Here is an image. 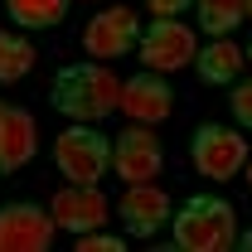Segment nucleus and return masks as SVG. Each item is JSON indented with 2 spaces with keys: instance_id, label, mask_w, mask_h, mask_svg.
Returning <instances> with one entry per match:
<instances>
[{
  "instance_id": "aec40b11",
  "label": "nucleus",
  "mask_w": 252,
  "mask_h": 252,
  "mask_svg": "<svg viewBox=\"0 0 252 252\" xmlns=\"http://www.w3.org/2000/svg\"><path fill=\"white\" fill-rule=\"evenodd\" d=\"M238 248H243V252H252V233H238Z\"/></svg>"
},
{
  "instance_id": "1a4fd4ad",
  "label": "nucleus",
  "mask_w": 252,
  "mask_h": 252,
  "mask_svg": "<svg viewBox=\"0 0 252 252\" xmlns=\"http://www.w3.org/2000/svg\"><path fill=\"white\" fill-rule=\"evenodd\" d=\"M160 165H165V151H160V141L146 131V126H126L122 136L112 141V170L122 175L126 185H141V180H156Z\"/></svg>"
},
{
  "instance_id": "412c9836",
  "label": "nucleus",
  "mask_w": 252,
  "mask_h": 252,
  "mask_svg": "<svg viewBox=\"0 0 252 252\" xmlns=\"http://www.w3.org/2000/svg\"><path fill=\"white\" fill-rule=\"evenodd\" d=\"M243 170H248V189H252V156H248V165H243Z\"/></svg>"
},
{
  "instance_id": "f3484780",
  "label": "nucleus",
  "mask_w": 252,
  "mask_h": 252,
  "mask_svg": "<svg viewBox=\"0 0 252 252\" xmlns=\"http://www.w3.org/2000/svg\"><path fill=\"white\" fill-rule=\"evenodd\" d=\"M122 248H126L122 238H112V233H102V228L78 233V252H122Z\"/></svg>"
},
{
  "instance_id": "9b49d317",
  "label": "nucleus",
  "mask_w": 252,
  "mask_h": 252,
  "mask_svg": "<svg viewBox=\"0 0 252 252\" xmlns=\"http://www.w3.org/2000/svg\"><path fill=\"white\" fill-rule=\"evenodd\" d=\"M49 214H54V223L68 228V233H93V228L107 223V194L97 185H68V189L54 194Z\"/></svg>"
},
{
  "instance_id": "2eb2a0df",
  "label": "nucleus",
  "mask_w": 252,
  "mask_h": 252,
  "mask_svg": "<svg viewBox=\"0 0 252 252\" xmlns=\"http://www.w3.org/2000/svg\"><path fill=\"white\" fill-rule=\"evenodd\" d=\"M5 5L20 30H54L68 15V0H5Z\"/></svg>"
},
{
  "instance_id": "dca6fc26",
  "label": "nucleus",
  "mask_w": 252,
  "mask_h": 252,
  "mask_svg": "<svg viewBox=\"0 0 252 252\" xmlns=\"http://www.w3.org/2000/svg\"><path fill=\"white\" fill-rule=\"evenodd\" d=\"M34 68V44L15 30H0V83H20Z\"/></svg>"
},
{
  "instance_id": "f8f14e48",
  "label": "nucleus",
  "mask_w": 252,
  "mask_h": 252,
  "mask_svg": "<svg viewBox=\"0 0 252 252\" xmlns=\"http://www.w3.org/2000/svg\"><path fill=\"white\" fill-rule=\"evenodd\" d=\"M34 146H39V136H34V117L25 112V107L0 102V175L25 170V165L34 160Z\"/></svg>"
},
{
  "instance_id": "0eeeda50",
  "label": "nucleus",
  "mask_w": 252,
  "mask_h": 252,
  "mask_svg": "<svg viewBox=\"0 0 252 252\" xmlns=\"http://www.w3.org/2000/svg\"><path fill=\"white\" fill-rule=\"evenodd\" d=\"M136 39H141L136 10H131V5H112V10H102V15L88 20L83 49H88V59H122V54L136 49Z\"/></svg>"
},
{
  "instance_id": "6ab92c4d",
  "label": "nucleus",
  "mask_w": 252,
  "mask_h": 252,
  "mask_svg": "<svg viewBox=\"0 0 252 252\" xmlns=\"http://www.w3.org/2000/svg\"><path fill=\"white\" fill-rule=\"evenodd\" d=\"M189 5H194V0H146V10H151L156 20H180Z\"/></svg>"
},
{
  "instance_id": "f257e3e1",
  "label": "nucleus",
  "mask_w": 252,
  "mask_h": 252,
  "mask_svg": "<svg viewBox=\"0 0 252 252\" xmlns=\"http://www.w3.org/2000/svg\"><path fill=\"white\" fill-rule=\"evenodd\" d=\"M117 97H122V83H117L112 68H102V59L97 63H68L49 83L54 112L73 117V122H93V126L117 112Z\"/></svg>"
},
{
  "instance_id": "5701e85b",
  "label": "nucleus",
  "mask_w": 252,
  "mask_h": 252,
  "mask_svg": "<svg viewBox=\"0 0 252 252\" xmlns=\"http://www.w3.org/2000/svg\"><path fill=\"white\" fill-rule=\"evenodd\" d=\"M248 20H252V0H248Z\"/></svg>"
},
{
  "instance_id": "9d476101",
  "label": "nucleus",
  "mask_w": 252,
  "mask_h": 252,
  "mask_svg": "<svg viewBox=\"0 0 252 252\" xmlns=\"http://www.w3.org/2000/svg\"><path fill=\"white\" fill-rule=\"evenodd\" d=\"M175 219V209H170V194L151 180H141V185H131L122 194V223H126V238H156L165 223Z\"/></svg>"
},
{
  "instance_id": "7ed1b4c3",
  "label": "nucleus",
  "mask_w": 252,
  "mask_h": 252,
  "mask_svg": "<svg viewBox=\"0 0 252 252\" xmlns=\"http://www.w3.org/2000/svg\"><path fill=\"white\" fill-rule=\"evenodd\" d=\"M54 165L63 170L68 185H97L107 170H112V141L97 131L93 122H78L59 131L54 141Z\"/></svg>"
},
{
  "instance_id": "4468645a",
  "label": "nucleus",
  "mask_w": 252,
  "mask_h": 252,
  "mask_svg": "<svg viewBox=\"0 0 252 252\" xmlns=\"http://www.w3.org/2000/svg\"><path fill=\"white\" fill-rule=\"evenodd\" d=\"M194 10H199V30L209 39H223V34H233L243 25L248 0H194Z\"/></svg>"
},
{
  "instance_id": "ddd939ff",
  "label": "nucleus",
  "mask_w": 252,
  "mask_h": 252,
  "mask_svg": "<svg viewBox=\"0 0 252 252\" xmlns=\"http://www.w3.org/2000/svg\"><path fill=\"white\" fill-rule=\"evenodd\" d=\"M194 73H199L209 88H228V83H238V73H243V49L228 44V34H223V39L204 44V49L194 54Z\"/></svg>"
},
{
  "instance_id": "20e7f679",
  "label": "nucleus",
  "mask_w": 252,
  "mask_h": 252,
  "mask_svg": "<svg viewBox=\"0 0 252 252\" xmlns=\"http://www.w3.org/2000/svg\"><path fill=\"white\" fill-rule=\"evenodd\" d=\"M189 160H194V170L204 175V180H233V175H243V165H248V141H243V131H233V126H219V122H204L194 131V141H189Z\"/></svg>"
},
{
  "instance_id": "423d86ee",
  "label": "nucleus",
  "mask_w": 252,
  "mask_h": 252,
  "mask_svg": "<svg viewBox=\"0 0 252 252\" xmlns=\"http://www.w3.org/2000/svg\"><path fill=\"white\" fill-rule=\"evenodd\" d=\"M59 223L39 204H0V252H49Z\"/></svg>"
},
{
  "instance_id": "39448f33",
  "label": "nucleus",
  "mask_w": 252,
  "mask_h": 252,
  "mask_svg": "<svg viewBox=\"0 0 252 252\" xmlns=\"http://www.w3.org/2000/svg\"><path fill=\"white\" fill-rule=\"evenodd\" d=\"M136 54H141V63L151 68V73H175V68H185V63H194V30H185L180 20H156V25H146L141 30V39H136Z\"/></svg>"
},
{
  "instance_id": "6e6552de",
  "label": "nucleus",
  "mask_w": 252,
  "mask_h": 252,
  "mask_svg": "<svg viewBox=\"0 0 252 252\" xmlns=\"http://www.w3.org/2000/svg\"><path fill=\"white\" fill-rule=\"evenodd\" d=\"M117 112H126L131 122L151 126V122H165L170 112H175V88H170V78L165 73H136V78H126L122 83V97H117Z\"/></svg>"
},
{
  "instance_id": "4be33fe9",
  "label": "nucleus",
  "mask_w": 252,
  "mask_h": 252,
  "mask_svg": "<svg viewBox=\"0 0 252 252\" xmlns=\"http://www.w3.org/2000/svg\"><path fill=\"white\" fill-rule=\"evenodd\" d=\"M248 68H252V44H248Z\"/></svg>"
},
{
  "instance_id": "f03ea898",
  "label": "nucleus",
  "mask_w": 252,
  "mask_h": 252,
  "mask_svg": "<svg viewBox=\"0 0 252 252\" xmlns=\"http://www.w3.org/2000/svg\"><path fill=\"white\" fill-rule=\"evenodd\" d=\"M170 238L180 252H228L238 248V214L219 194H194L170 219Z\"/></svg>"
},
{
  "instance_id": "a211bd4d",
  "label": "nucleus",
  "mask_w": 252,
  "mask_h": 252,
  "mask_svg": "<svg viewBox=\"0 0 252 252\" xmlns=\"http://www.w3.org/2000/svg\"><path fill=\"white\" fill-rule=\"evenodd\" d=\"M228 112H233V117H238V122L252 131V83H238V88H233V97H228Z\"/></svg>"
}]
</instances>
